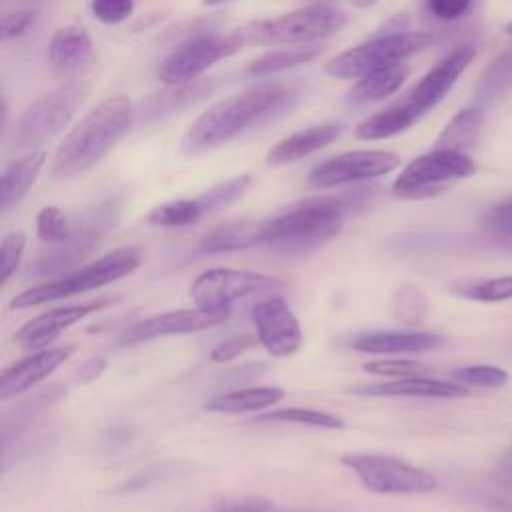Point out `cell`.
Instances as JSON below:
<instances>
[{"label":"cell","mask_w":512,"mask_h":512,"mask_svg":"<svg viewBox=\"0 0 512 512\" xmlns=\"http://www.w3.org/2000/svg\"><path fill=\"white\" fill-rule=\"evenodd\" d=\"M294 94L282 86H258L228 96L202 112L186 130L180 150L200 154L234 140L248 126L260 124L290 106Z\"/></svg>","instance_id":"obj_1"},{"label":"cell","mask_w":512,"mask_h":512,"mask_svg":"<svg viewBox=\"0 0 512 512\" xmlns=\"http://www.w3.org/2000/svg\"><path fill=\"white\" fill-rule=\"evenodd\" d=\"M134 108L128 96L116 94L102 100L64 136L50 164L56 180L74 178L96 166L130 130Z\"/></svg>","instance_id":"obj_2"},{"label":"cell","mask_w":512,"mask_h":512,"mask_svg":"<svg viewBox=\"0 0 512 512\" xmlns=\"http://www.w3.org/2000/svg\"><path fill=\"white\" fill-rule=\"evenodd\" d=\"M354 202L322 196L294 202L266 218L268 244L278 252L302 254L330 242L344 226L346 212Z\"/></svg>","instance_id":"obj_3"},{"label":"cell","mask_w":512,"mask_h":512,"mask_svg":"<svg viewBox=\"0 0 512 512\" xmlns=\"http://www.w3.org/2000/svg\"><path fill=\"white\" fill-rule=\"evenodd\" d=\"M348 16L326 4L298 8L274 18L250 20L234 28L228 38L240 50L246 46H280V44H310L340 32Z\"/></svg>","instance_id":"obj_4"},{"label":"cell","mask_w":512,"mask_h":512,"mask_svg":"<svg viewBox=\"0 0 512 512\" xmlns=\"http://www.w3.org/2000/svg\"><path fill=\"white\" fill-rule=\"evenodd\" d=\"M88 94L90 86L76 80L32 100L6 134L8 152L42 150L46 142H50L70 124Z\"/></svg>","instance_id":"obj_5"},{"label":"cell","mask_w":512,"mask_h":512,"mask_svg":"<svg viewBox=\"0 0 512 512\" xmlns=\"http://www.w3.org/2000/svg\"><path fill=\"white\" fill-rule=\"evenodd\" d=\"M138 266H140V250L132 246H122L82 266L70 276L56 278L46 284H38L34 288L20 292L10 300V308H18V310L32 308V306L48 304L74 294L90 292L132 274Z\"/></svg>","instance_id":"obj_6"},{"label":"cell","mask_w":512,"mask_h":512,"mask_svg":"<svg viewBox=\"0 0 512 512\" xmlns=\"http://www.w3.org/2000/svg\"><path fill=\"white\" fill-rule=\"evenodd\" d=\"M118 220V208L114 202H102L82 216L72 220L70 232L64 240L56 244H48L44 252H40L28 266L26 274L32 278H56L62 272L70 270L78 262H82L94 246L114 228Z\"/></svg>","instance_id":"obj_7"},{"label":"cell","mask_w":512,"mask_h":512,"mask_svg":"<svg viewBox=\"0 0 512 512\" xmlns=\"http://www.w3.org/2000/svg\"><path fill=\"white\" fill-rule=\"evenodd\" d=\"M432 44L428 32L378 34L358 46H352L324 64V72L334 78L358 80L370 72L402 64L406 58L426 50Z\"/></svg>","instance_id":"obj_8"},{"label":"cell","mask_w":512,"mask_h":512,"mask_svg":"<svg viewBox=\"0 0 512 512\" xmlns=\"http://www.w3.org/2000/svg\"><path fill=\"white\" fill-rule=\"evenodd\" d=\"M342 464L358 476L366 490L376 494L416 496L436 488V480L430 472L396 456L350 452L342 456Z\"/></svg>","instance_id":"obj_9"},{"label":"cell","mask_w":512,"mask_h":512,"mask_svg":"<svg viewBox=\"0 0 512 512\" xmlns=\"http://www.w3.org/2000/svg\"><path fill=\"white\" fill-rule=\"evenodd\" d=\"M476 166L464 152L434 148L414 158L394 180L392 192L400 198H430L450 186L452 180L474 174Z\"/></svg>","instance_id":"obj_10"},{"label":"cell","mask_w":512,"mask_h":512,"mask_svg":"<svg viewBox=\"0 0 512 512\" xmlns=\"http://www.w3.org/2000/svg\"><path fill=\"white\" fill-rule=\"evenodd\" d=\"M274 290H282V282L268 274L232 268H212L194 278L188 294L196 308L208 312H230L236 300L250 294Z\"/></svg>","instance_id":"obj_11"},{"label":"cell","mask_w":512,"mask_h":512,"mask_svg":"<svg viewBox=\"0 0 512 512\" xmlns=\"http://www.w3.org/2000/svg\"><path fill=\"white\" fill-rule=\"evenodd\" d=\"M400 166V156L388 150H352L314 166L306 178L310 188H334L384 176Z\"/></svg>","instance_id":"obj_12"},{"label":"cell","mask_w":512,"mask_h":512,"mask_svg":"<svg viewBox=\"0 0 512 512\" xmlns=\"http://www.w3.org/2000/svg\"><path fill=\"white\" fill-rule=\"evenodd\" d=\"M238 48L232 40L218 34H198L176 46L158 66V78L166 86L196 80L218 60L234 54Z\"/></svg>","instance_id":"obj_13"},{"label":"cell","mask_w":512,"mask_h":512,"mask_svg":"<svg viewBox=\"0 0 512 512\" xmlns=\"http://www.w3.org/2000/svg\"><path fill=\"white\" fill-rule=\"evenodd\" d=\"M252 322L258 342L276 358L292 356L302 346V328L282 296H270L254 304Z\"/></svg>","instance_id":"obj_14"},{"label":"cell","mask_w":512,"mask_h":512,"mask_svg":"<svg viewBox=\"0 0 512 512\" xmlns=\"http://www.w3.org/2000/svg\"><path fill=\"white\" fill-rule=\"evenodd\" d=\"M476 50L472 46H460L442 58L432 70H428L422 80L408 92L404 100H400L416 120H420L428 110H432L454 86L460 74L474 60Z\"/></svg>","instance_id":"obj_15"},{"label":"cell","mask_w":512,"mask_h":512,"mask_svg":"<svg viewBox=\"0 0 512 512\" xmlns=\"http://www.w3.org/2000/svg\"><path fill=\"white\" fill-rule=\"evenodd\" d=\"M228 316H230V312H208L202 308L172 310V312L156 314V316H150V318L130 326L120 336V344H138V342H148V340L162 338V336L202 332L206 328L222 324Z\"/></svg>","instance_id":"obj_16"},{"label":"cell","mask_w":512,"mask_h":512,"mask_svg":"<svg viewBox=\"0 0 512 512\" xmlns=\"http://www.w3.org/2000/svg\"><path fill=\"white\" fill-rule=\"evenodd\" d=\"M74 346H56L38 350L12 366L4 368L0 374V400L6 402L48 378L64 360L70 358Z\"/></svg>","instance_id":"obj_17"},{"label":"cell","mask_w":512,"mask_h":512,"mask_svg":"<svg viewBox=\"0 0 512 512\" xmlns=\"http://www.w3.org/2000/svg\"><path fill=\"white\" fill-rule=\"evenodd\" d=\"M110 298L106 300H94V302H86V304H74V306H62V308H54L50 312H44L32 320H28L18 332H16V340L26 346V348H42L50 342H54L68 326L80 322L82 318L102 310L104 306H108Z\"/></svg>","instance_id":"obj_18"},{"label":"cell","mask_w":512,"mask_h":512,"mask_svg":"<svg viewBox=\"0 0 512 512\" xmlns=\"http://www.w3.org/2000/svg\"><path fill=\"white\" fill-rule=\"evenodd\" d=\"M354 394L362 396H388V398H464L468 388L458 382L428 378V376H406L388 382L356 386Z\"/></svg>","instance_id":"obj_19"},{"label":"cell","mask_w":512,"mask_h":512,"mask_svg":"<svg viewBox=\"0 0 512 512\" xmlns=\"http://www.w3.org/2000/svg\"><path fill=\"white\" fill-rule=\"evenodd\" d=\"M214 88H216L214 78H200V80L196 78V80H190L184 84L168 86L164 92H158V94H152L150 98H146L140 104L138 114L144 122H154L158 118L178 114V112L198 104L206 96H210Z\"/></svg>","instance_id":"obj_20"},{"label":"cell","mask_w":512,"mask_h":512,"mask_svg":"<svg viewBox=\"0 0 512 512\" xmlns=\"http://www.w3.org/2000/svg\"><path fill=\"white\" fill-rule=\"evenodd\" d=\"M340 132H342V126L336 122H322V124L302 128L298 132H292L290 136L278 140L268 150L266 164L282 166V164L298 162V160L322 150L330 142H334Z\"/></svg>","instance_id":"obj_21"},{"label":"cell","mask_w":512,"mask_h":512,"mask_svg":"<svg viewBox=\"0 0 512 512\" xmlns=\"http://www.w3.org/2000/svg\"><path fill=\"white\" fill-rule=\"evenodd\" d=\"M268 244L266 220H238L212 228L206 232L196 250L200 254H224L238 252Z\"/></svg>","instance_id":"obj_22"},{"label":"cell","mask_w":512,"mask_h":512,"mask_svg":"<svg viewBox=\"0 0 512 512\" xmlns=\"http://www.w3.org/2000/svg\"><path fill=\"white\" fill-rule=\"evenodd\" d=\"M444 342L442 336L432 332H366L354 338L352 348L364 354H414L438 348Z\"/></svg>","instance_id":"obj_23"},{"label":"cell","mask_w":512,"mask_h":512,"mask_svg":"<svg viewBox=\"0 0 512 512\" xmlns=\"http://www.w3.org/2000/svg\"><path fill=\"white\" fill-rule=\"evenodd\" d=\"M48 154L44 150H32L12 160L0 176V210L8 212L14 208L36 182L40 170L46 164Z\"/></svg>","instance_id":"obj_24"},{"label":"cell","mask_w":512,"mask_h":512,"mask_svg":"<svg viewBox=\"0 0 512 512\" xmlns=\"http://www.w3.org/2000/svg\"><path fill=\"white\" fill-rule=\"evenodd\" d=\"M92 58V42L82 26H62L48 42V60L54 70L68 74L80 70Z\"/></svg>","instance_id":"obj_25"},{"label":"cell","mask_w":512,"mask_h":512,"mask_svg":"<svg viewBox=\"0 0 512 512\" xmlns=\"http://www.w3.org/2000/svg\"><path fill=\"white\" fill-rule=\"evenodd\" d=\"M284 398V390L278 386H244L210 398L204 408L220 414H244L258 412L278 404Z\"/></svg>","instance_id":"obj_26"},{"label":"cell","mask_w":512,"mask_h":512,"mask_svg":"<svg viewBox=\"0 0 512 512\" xmlns=\"http://www.w3.org/2000/svg\"><path fill=\"white\" fill-rule=\"evenodd\" d=\"M408 74H410V68L404 62L370 72L356 80V84L346 92L344 102L348 106H364L370 102L384 100L404 84Z\"/></svg>","instance_id":"obj_27"},{"label":"cell","mask_w":512,"mask_h":512,"mask_svg":"<svg viewBox=\"0 0 512 512\" xmlns=\"http://www.w3.org/2000/svg\"><path fill=\"white\" fill-rule=\"evenodd\" d=\"M414 122L418 120L412 116V112L402 102H396L362 120L356 126L354 134L360 140H386L408 130Z\"/></svg>","instance_id":"obj_28"},{"label":"cell","mask_w":512,"mask_h":512,"mask_svg":"<svg viewBox=\"0 0 512 512\" xmlns=\"http://www.w3.org/2000/svg\"><path fill=\"white\" fill-rule=\"evenodd\" d=\"M250 424H300L310 428H324V430H344L346 422L334 414L314 410V408H276L264 414H258L248 420Z\"/></svg>","instance_id":"obj_29"},{"label":"cell","mask_w":512,"mask_h":512,"mask_svg":"<svg viewBox=\"0 0 512 512\" xmlns=\"http://www.w3.org/2000/svg\"><path fill=\"white\" fill-rule=\"evenodd\" d=\"M482 128V112L476 108H466L460 110L442 130L438 136L434 148L440 150H454V152H464L472 148L478 140Z\"/></svg>","instance_id":"obj_30"},{"label":"cell","mask_w":512,"mask_h":512,"mask_svg":"<svg viewBox=\"0 0 512 512\" xmlns=\"http://www.w3.org/2000/svg\"><path fill=\"white\" fill-rule=\"evenodd\" d=\"M320 52H322V46H318V44H300V46L272 50V52H266L260 58H256L248 66V72L252 76H268L274 72H282V70L306 64V62L314 60L316 56H320Z\"/></svg>","instance_id":"obj_31"},{"label":"cell","mask_w":512,"mask_h":512,"mask_svg":"<svg viewBox=\"0 0 512 512\" xmlns=\"http://www.w3.org/2000/svg\"><path fill=\"white\" fill-rule=\"evenodd\" d=\"M450 292L476 302L512 300V274L494 276V278L456 280L450 284Z\"/></svg>","instance_id":"obj_32"},{"label":"cell","mask_w":512,"mask_h":512,"mask_svg":"<svg viewBox=\"0 0 512 512\" xmlns=\"http://www.w3.org/2000/svg\"><path fill=\"white\" fill-rule=\"evenodd\" d=\"M252 186V176L250 174H238L234 178H228L224 182H218L214 186H210L208 190H204L202 194H198V202L200 208L204 212V216L208 214H216L228 206H232L234 202H238Z\"/></svg>","instance_id":"obj_33"},{"label":"cell","mask_w":512,"mask_h":512,"mask_svg":"<svg viewBox=\"0 0 512 512\" xmlns=\"http://www.w3.org/2000/svg\"><path fill=\"white\" fill-rule=\"evenodd\" d=\"M204 218V212L200 208L198 198H178L170 200L164 204H158L152 208L146 216V220L154 226H164V228H180V226H190Z\"/></svg>","instance_id":"obj_34"},{"label":"cell","mask_w":512,"mask_h":512,"mask_svg":"<svg viewBox=\"0 0 512 512\" xmlns=\"http://www.w3.org/2000/svg\"><path fill=\"white\" fill-rule=\"evenodd\" d=\"M428 314V300L424 292L412 284L400 286L392 296V316L402 324H420Z\"/></svg>","instance_id":"obj_35"},{"label":"cell","mask_w":512,"mask_h":512,"mask_svg":"<svg viewBox=\"0 0 512 512\" xmlns=\"http://www.w3.org/2000/svg\"><path fill=\"white\" fill-rule=\"evenodd\" d=\"M482 228L496 242L512 246V196L482 214Z\"/></svg>","instance_id":"obj_36"},{"label":"cell","mask_w":512,"mask_h":512,"mask_svg":"<svg viewBox=\"0 0 512 512\" xmlns=\"http://www.w3.org/2000/svg\"><path fill=\"white\" fill-rule=\"evenodd\" d=\"M72 220L58 206H44L36 216L38 238L46 244H56L64 240L70 232Z\"/></svg>","instance_id":"obj_37"},{"label":"cell","mask_w":512,"mask_h":512,"mask_svg":"<svg viewBox=\"0 0 512 512\" xmlns=\"http://www.w3.org/2000/svg\"><path fill=\"white\" fill-rule=\"evenodd\" d=\"M454 380L460 384L476 386V388H498L508 382V372L490 366V364H476V366H464L452 372Z\"/></svg>","instance_id":"obj_38"},{"label":"cell","mask_w":512,"mask_h":512,"mask_svg":"<svg viewBox=\"0 0 512 512\" xmlns=\"http://www.w3.org/2000/svg\"><path fill=\"white\" fill-rule=\"evenodd\" d=\"M362 370L374 376H392V378H406V376H426L432 368L418 360H372L362 364Z\"/></svg>","instance_id":"obj_39"},{"label":"cell","mask_w":512,"mask_h":512,"mask_svg":"<svg viewBox=\"0 0 512 512\" xmlns=\"http://www.w3.org/2000/svg\"><path fill=\"white\" fill-rule=\"evenodd\" d=\"M26 246L24 232H10L0 242V280L8 282L10 276L18 270Z\"/></svg>","instance_id":"obj_40"},{"label":"cell","mask_w":512,"mask_h":512,"mask_svg":"<svg viewBox=\"0 0 512 512\" xmlns=\"http://www.w3.org/2000/svg\"><path fill=\"white\" fill-rule=\"evenodd\" d=\"M512 80V52L502 54L496 58L490 68L484 74V80L480 84V96L488 98L494 94H500L502 88Z\"/></svg>","instance_id":"obj_41"},{"label":"cell","mask_w":512,"mask_h":512,"mask_svg":"<svg viewBox=\"0 0 512 512\" xmlns=\"http://www.w3.org/2000/svg\"><path fill=\"white\" fill-rule=\"evenodd\" d=\"M266 368L268 366L264 362H246V364H240V366H234V368H228V370L220 372L216 382H218V386H224V388H230V390L244 388L252 380L260 378L266 372Z\"/></svg>","instance_id":"obj_42"},{"label":"cell","mask_w":512,"mask_h":512,"mask_svg":"<svg viewBox=\"0 0 512 512\" xmlns=\"http://www.w3.org/2000/svg\"><path fill=\"white\" fill-rule=\"evenodd\" d=\"M96 20L104 24H120L134 12V0H92L90 4Z\"/></svg>","instance_id":"obj_43"},{"label":"cell","mask_w":512,"mask_h":512,"mask_svg":"<svg viewBox=\"0 0 512 512\" xmlns=\"http://www.w3.org/2000/svg\"><path fill=\"white\" fill-rule=\"evenodd\" d=\"M34 22H36V10H16V12L4 14L0 20L2 42L16 40V38L24 36Z\"/></svg>","instance_id":"obj_44"},{"label":"cell","mask_w":512,"mask_h":512,"mask_svg":"<svg viewBox=\"0 0 512 512\" xmlns=\"http://www.w3.org/2000/svg\"><path fill=\"white\" fill-rule=\"evenodd\" d=\"M258 342L256 336L252 334H240V336H232L220 344H216L210 350V360L214 362H228L234 360L236 356H240L242 352H246L248 348H252Z\"/></svg>","instance_id":"obj_45"},{"label":"cell","mask_w":512,"mask_h":512,"mask_svg":"<svg viewBox=\"0 0 512 512\" xmlns=\"http://www.w3.org/2000/svg\"><path fill=\"white\" fill-rule=\"evenodd\" d=\"M472 0H426L430 14L438 20H458L470 10Z\"/></svg>","instance_id":"obj_46"},{"label":"cell","mask_w":512,"mask_h":512,"mask_svg":"<svg viewBox=\"0 0 512 512\" xmlns=\"http://www.w3.org/2000/svg\"><path fill=\"white\" fill-rule=\"evenodd\" d=\"M104 368H106V360L104 358H90V360L80 364V368L76 370V378H78V382L88 384V382L96 380L104 372Z\"/></svg>","instance_id":"obj_47"},{"label":"cell","mask_w":512,"mask_h":512,"mask_svg":"<svg viewBox=\"0 0 512 512\" xmlns=\"http://www.w3.org/2000/svg\"><path fill=\"white\" fill-rule=\"evenodd\" d=\"M356 8H370V6H374L378 0H350Z\"/></svg>","instance_id":"obj_48"},{"label":"cell","mask_w":512,"mask_h":512,"mask_svg":"<svg viewBox=\"0 0 512 512\" xmlns=\"http://www.w3.org/2000/svg\"><path fill=\"white\" fill-rule=\"evenodd\" d=\"M204 6H216V4H220V2H224V0H200Z\"/></svg>","instance_id":"obj_49"},{"label":"cell","mask_w":512,"mask_h":512,"mask_svg":"<svg viewBox=\"0 0 512 512\" xmlns=\"http://www.w3.org/2000/svg\"><path fill=\"white\" fill-rule=\"evenodd\" d=\"M506 32L512 36V22H510V24H506Z\"/></svg>","instance_id":"obj_50"}]
</instances>
